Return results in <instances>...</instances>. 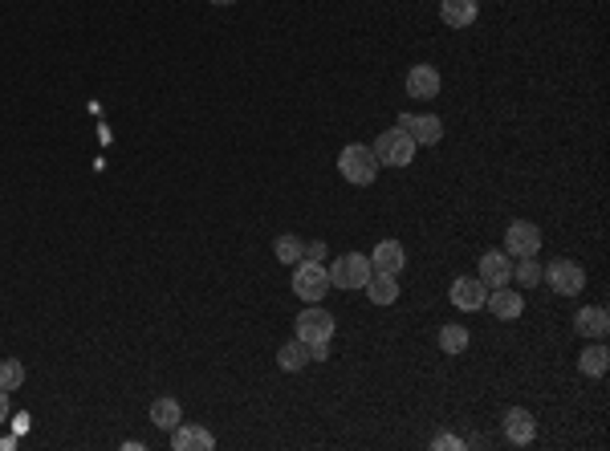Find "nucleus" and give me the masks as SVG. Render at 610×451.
Here are the masks:
<instances>
[{
  "label": "nucleus",
  "instance_id": "23",
  "mask_svg": "<svg viewBox=\"0 0 610 451\" xmlns=\"http://www.w3.org/2000/svg\"><path fill=\"white\" fill-rule=\"evenodd\" d=\"M273 252L281 265H297V260H305V244H301L297 236H277L273 240Z\"/></svg>",
  "mask_w": 610,
  "mask_h": 451
},
{
  "label": "nucleus",
  "instance_id": "17",
  "mask_svg": "<svg viewBox=\"0 0 610 451\" xmlns=\"http://www.w3.org/2000/svg\"><path fill=\"white\" fill-rule=\"evenodd\" d=\"M574 329L582 337H606L610 334V318H606V310H598V305H590V310H578L574 313Z\"/></svg>",
  "mask_w": 610,
  "mask_h": 451
},
{
  "label": "nucleus",
  "instance_id": "6",
  "mask_svg": "<svg viewBox=\"0 0 610 451\" xmlns=\"http://www.w3.org/2000/svg\"><path fill=\"white\" fill-rule=\"evenodd\" d=\"M504 252L513 260L521 257H537L541 252V228L529 220H513L509 228H504Z\"/></svg>",
  "mask_w": 610,
  "mask_h": 451
},
{
  "label": "nucleus",
  "instance_id": "14",
  "mask_svg": "<svg viewBox=\"0 0 610 451\" xmlns=\"http://www.w3.org/2000/svg\"><path fill=\"white\" fill-rule=\"evenodd\" d=\"M440 94V70L435 65H411L407 70V98H435Z\"/></svg>",
  "mask_w": 610,
  "mask_h": 451
},
{
  "label": "nucleus",
  "instance_id": "28",
  "mask_svg": "<svg viewBox=\"0 0 610 451\" xmlns=\"http://www.w3.org/2000/svg\"><path fill=\"white\" fill-rule=\"evenodd\" d=\"M305 260H326V240H314V244H305Z\"/></svg>",
  "mask_w": 610,
  "mask_h": 451
},
{
  "label": "nucleus",
  "instance_id": "15",
  "mask_svg": "<svg viewBox=\"0 0 610 451\" xmlns=\"http://www.w3.org/2000/svg\"><path fill=\"white\" fill-rule=\"evenodd\" d=\"M480 13V0H440V21L448 29H468Z\"/></svg>",
  "mask_w": 610,
  "mask_h": 451
},
{
  "label": "nucleus",
  "instance_id": "30",
  "mask_svg": "<svg viewBox=\"0 0 610 451\" xmlns=\"http://www.w3.org/2000/svg\"><path fill=\"white\" fill-rule=\"evenodd\" d=\"M212 4H220V9H228V4H236V0H212Z\"/></svg>",
  "mask_w": 610,
  "mask_h": 451
},
{
  "label": "nucleus",
  "instance_id": "22",
  "mask_svg": "<svg viewBox=\"0 0 610 451\" xmlns=\"http://www.w3.org/2000/svg\"><path fill=\"white\" fill-rule=\"evenodd\" d=\"M440 350H443V354H451V358H460L464 350H468V329L456 326V321H451V326H443L440 329Z\"/></svg>",
  "mask_w": 610,
  "mask_h": 451
},
{
  "label": "nucleus",
  "instance_id": "7",
  "mask_svg": "<svg viewBox=\"0 0 610 451\" xmlns=\"http://www.w3.org/2000/svg\"><path fill=\"white\" fill-rule=\"evenodd\" d=\"M297 337L305 345H310V342H330V337H334V318L322 310L318 301H314V305H305V310L297 313Z\"/></svg>",
  "mask_w": 610,
  "mask_h": 451
},
{
  "label": "nucleus",
  "instance_id": "19",
  "mask_svg": "<svg viewBox=\"0 0 610 451\" xmlns=\"http://www.w3.org/2000/svg\"><path fill=\"white\" fill-rule=\"evenodd\" d=\"M366 297L374 301V305H395L399 301V281L391 273H371V281L363 285Z\"/></svg>",
  "mask_w": 610,
  "mask_h": 451
},
{
  "label": "nucleus",
  "instance_id": "29",
  "mask_svg": "<svg viewBox=\"0 0 610 451\" xmlns=\"http://www.w3.org/2000/svg\"><path fill=\"white\" fill-rule=\"evenodd\" d=\"M4 419H9V390L0 387V423H4Z\"/></svg>",
  "mask_w": 610,
  "mask_h": 451
},
{
  "label": "nucleus",
  "instance_id": "26",
  "mask_svg": "<svg viewBox=\"0 0 610 451\" xmlns=\"http://www.w3.org/2000/svg\"><path fill=\"white\" fill-rule=\"evenodd\" d=\"M432 447H435V451H451V447H464V443L456 439V435L443 431V435H435V439H432Z\"/></svg>",
  "mask_w": 610,
  "mask_h": 451
},
{
  "label": "nucleus",
  "instance_id": "20",
  "mask_svg": "<svg viewBox=\"0 0 610 451\" xmlns=\"http://www.w3.org/2000/svg\"><path fill=\"white\" fill-rule=\"evenodd\" d=\"M277 366H281V370H305V366H310V345H305V342H301V337H297V342H285L281 345V350H277Z\"/></svg>",
  "mask_w": 610,
  "mask_h": 451
},
{
  "label": "nucleus",
  "instance_id": "10",
  "mask_svg": "<svg viewBox=\"0 0 610 451\" xmlns=\"http://www.w3.org/2000/svg\"><path fill=\"white\" fill-rule=\"evenodd\" d=\"M485 305H488V313H493V318L513 321V318H521V313H525V293H521V289H509V285H501V289H488Z\"/></svg>",
  "mask_w": 610,
  "mask_h": 451
},
{
  "label": "nucleus",
  "instance_id": "13",
  "mask_svg": "<svg viewBox=\"0 0 610 451\" xmlns=\"http://www.w3.org/2000/svg\"><path fill=\"white\" fill-rule=\"evenodd\" d=\"M371 268H374V273H391V277H399V273L407 268V252H403V244H399V240H382V244L371 252Z\"/></svg>",
  "mask_w": 610,
  "mask_h": 451
},
{
  "label": "nucleus",
  "instance_id": "24",
  "mask_svg": "<svg viewBox=\"0 0 610 451\" xmlns=\"http://www.w3.org/2000/svg\"><path fill=\"white\" fill-rule=\"evenodd\" d=\"M513 277L521 281V289H533V285L541 281V265H537L533 257H521V260L513 265Z\"/></svg>",
  "mask_w": 610,
  "mask_h": 451
},
{
  "label": "nucleus",
  "instance_id": "11",
  "mask_svg": "<svg viewBox=\"0 0 610 451\" xmlns=\"http://www.w3.org/2000/svg\"><path fill=\"white\" fill-rule=\"evenodd\" d=\"M480 281L488 285V289H501V285L513 281V257L509 252H496V248H488L485 257H480Z\"/></svg>",
  "mask_w": 610,
  "mask_h": 451
},
{
  "label": "nucleus",
  "instance_id": "25",
  "mask_svg": "<svg viewBox=\"0 0 610 451\" xmlns=\"http://www.w3.org/2000/svg\"><path fill=\"white\" fill-rule=\"evenodd\" d=\"M21 382H25V366H21L17 358H4V362H0V387H4V390H17Z\"/></svg>",
  "mask_w": 610,
  "mask_h": 451
},
{
  "label": "nucleus",
  "instance_id": "21",
  "mask_svg": "<svg viewBox=\"0 0 610 451\" xmlns=\"http://www.w3.org/2000/svg\"><path fill=\"white\" fill-rule=\"evenodd\" d=\"M610 366V354H606V345H586L582 354H578V370L586 374V379H602Z\"/></svg>",
  "mask_w": 610,
  "mask_h": 451
},
{
  "label": "nucleus",
  "instance_id": "8",
  "mask_svg": "<svg viewBox=\"0 0 610 451\" xmlns=\"http://www.w3.org/2000/svg\"><path fill=\"white\" fill-rule=\"evenodd\" d=\"M448 297H451V305H456V310L477 313V310H485L488 285L480 281V277H456V281H451V289H448Z\"/></svg>",
  "mask_w": 610,
  "mask_h": 451
},
{
  "label": "nucleus",
  "instance_id": "9",
  "mask_svg": "<svg viewBox=\"0 0 610 451\" xmlns=\"http://www.w3.org/2000/svg\"><path fill=\"white\" fill-rule=\"evenodd\" d=\"M411 139H416V147H435V142L443 139V123L435 115H399V123Z\"/></svg>",
  "mask_w": 610,
  "mask_h": 451
},
{
  "label": "nucleus",
  "instance_id": "12",
  "mask_svg": "<svg viewBox=\"0 0 610 451\" xmlns=\"http://www.w3.org/2000/svg\"><path fill=\"white\" fill-rule=\"evenodd\" d=\"M171 447L176 451H212L216 439H212V431H203L200 423H179L176 431H171Z\"/></svg>",
  "mask_w": 610,
  "mask_h": 451
},
{
  "label": "nucleus",
  "instance_id": "2",
  "mask_svg": "<svg viewBox=\"0 0 610 451\" xmlns=\"http://www.w3.org/2000/svg\"><path fill=\"white\" fill-rule=\"evenodd\" d=\"M371 150H374V159H379V167H407V163L416 159V139L403 126H395V131H382Z\"/></svg>",
  "mask_w": 610,
  "mask_h": 451
},
{
  "label": "nucleus",
  "instance_id": "1",
  "mask_svg": "<svg viewBox=\"0 0 610 451\" xmlns=\"http://www.w3.org/2000/svg\"><path fill=\"white\" fill-rule=\"evenodd\" d=\"M338 171H342L346 183L366 187V183H374V175H379V159H374L371 147L350 142V147H342V155H338Z\"/></svg>",
  "mask_w": 610,
  "mask_h": 451
},
{
  "label": "nucleus",
  "instance_id": "16",
  "mask_svg": "<svg viewBox=\"0 0 610 451\" xmlns=\"http://www.w3.org/2000/svg\"><path fill=\"white\" fill-rule=\"evenodd\" d=\"M533 431H537V423H533V415L525 407H513L504 415V435H509V443L525 447V443H533Z\"/></svg>",
  "mask_w": 610,
  "mask_h": 451
},
{
  "label": "nucleus",
  "instance_id": "18",
  "mask_svg": "<svg viewBox=\"0 0 610 451\" xmlns=\"http://www.w3.org/2000/svg\"><path fill=\"white\" fill-rule=\"evenodd\" d=\"M150 423L159 427V431H176L184 423V407H179L176 398H155L150 403Z\"/></svg>",
  "mask_w": 610,
  "mask_h": 451
},
{
  "label": "nucleus",
  "instance_id": "3",
  "mask_svg": "<svg viewBox=\"0 0 610 451\" xmlns=\"http://www.w3.org/2000/svg\"><path fill=\"white\" fill-rule=\"evenodd\" d=\"M326 273H330V289H363V285L371 281L374 268H371V257H363V252H346V257H338Z\"/></svg>",
  "mask_w": 610,
  "mask_h": 451
},
{
  "label": "nucleus",
  "instance_id": "27",
  "mask_svg": "<svg viewBox=\"0 0 610 451\" xmlns=\"http://www.w3.org/2000/svg\"><path fill=\"white\" fill-rule=\"evenodd\" d=\"M330 358V342H310V362H326Z\"/></svg>",
  "mask_w": 610,
  "mask_h": 451
},
{
  "label": "nucleus",
  "instance_id": "5",
  "mask_svg": "<svg viewBox=\"0 0 610 451\" xmlns=\"http://www.w3.org/2000/svg\"><path fill=\"white\" fill-rule=\"evenodd\" d=\"M541 281H549L557 297H578L586 289V268L578 260H554L549 268H541Z\"/></svg>",
  "mask_w": 610,
  "mask_h": 451
},
{
  "label": "nucleus",
  "instance_id": "4",
  "mask_svg": "<svg viewBox=\"0 0 610 451\" xmlns=\"http://www.w3.org/2000/svg\"><path fill=\"white\" fill-rule=\"evenodd\" d=\"M293 293H297L301 301H322L330 293V273L322 260H297L293 265Z\"/></svg>",
  "mask_w": 610,
  "mask_h": 451
}]
</instances>
